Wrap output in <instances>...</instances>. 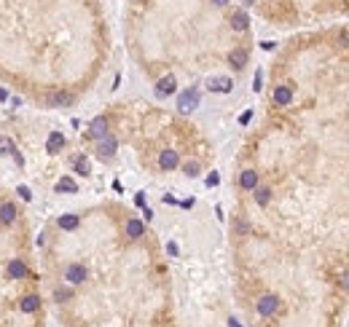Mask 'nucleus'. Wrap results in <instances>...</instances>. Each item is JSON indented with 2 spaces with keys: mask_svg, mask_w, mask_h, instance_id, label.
Masks as SVG:
<instances>
[{
  "mask_svg": "<svg viewBox=\"0 0 349 327\" xmlns=\"http://www.w3.org/2000/svg\"><path fill=\"white\" fill-rule=\"evenodd\" d=\"M8 276H11V279H24V276H27V265H24L22 260H11V263H8Z\"/></svg>",
  "mask_w": 349,
  "mask_h": 327,
  "instance_id": "obj_16",
  "label": "nucleus"
},
{
  "mask_svg": "<svg viewBox=\"0 0 349 327\" xmlns=\"http://www.w3.org/2000/svg\"><path fill=\"white\" fill-rule=\"evenodd\" d=\"M64 279L70 281V284H83V281L89 279V271L83 263H73L67 265V271H64Z\"/></svg>",
  "mask_w": 349,
  "mask_h": 327,
  "instance_id": "obj_4",
  "label": "nucleus"
},
{
  "mask_svg": "<svg viewBox=\"0 0 349 327\" xmlns=\"http://www.w3.org/2000/svg\"><path fill=\"white\" fill-rule=\"evenodd\" d=\"M116 148H118V140L113 137V134H105V137L97 140V156L102 161H111L113 156H116Z\"/></svg>",
  "mask_w": 349,
  "mask_h": 327,
  "instance_id": "obj_3",
  "label": "nucleus"
},
{
  "mask_svg": "<svg viewBox=\"0 0 349 327\" xmlns=\"http://www.w3.org/2000/svg\"><path fill=\"white\" fill-rule=\"evenodd\" d=\"M180 164V156H177V150H172V148H167V150H161L159 153V167L164 169V172H169V169H174Z\"/></svg>",
  "mask_w": 349,
  "mask_h": 327,
  "instance_id": "obj_7",
  "label": "nucleus"
},
{
  "mask_svg": "<svg viewBox=\"0 0 349 327\" xmlns=\"http://www.w3.org/2000/svg\"><path fill=\"white\" fill-rule=\"evenodd\" d=\"M54 298H57L59 303H64V300L73 298V290H70V287H57V290H54Z\"/></svg>",
  "mask_w": 349,
  "mask_h": 327,
  "instance_id": "obj_21",
  "label": "nucleus"
},
{
  "mask_svg": "<svg viewBox=\"0 0 349 327\" xmlns=\"http://www.w3.org/2000/svg\"><path fill=\"white\" fill-rule=\"evenodd\" d=\"M46 148L51 150V153H54V150H59V148H64V137H62L59 132L48 134V142H46Z\"/></svg>",
  "mask_w": 349,
  "mask_h": 327,
  "instance_id": "obj_19",
  "label": "nucleus"
},
{
  "mask_svg": "<svg viewBox=\"0 0 349 327\" xmlns=\"http://www.w3.org/2000/svg\"><path fill=\"white\" fill-rule=\"evenodd\" d=\"M177 92V80H174V75H164L161 80L156 83V94L159 97H169V94Z\"/></svg>",
  "mask_w": 349,
  "mask_h": 327,
  "instance_id": "obj_9",
  "label": "nucleus"
},
{
  "mask_svg": "<svg viewBox=\"0 0 349 327\" xmlns=\"http://www.w3.org/2000/svg\"><path fill=\"white\" fill-rule=\"evenodd\" d=\"M228 327H242V322H237V319L231 316V319H228Z\"/></svg>",
  "mask_w": 349,
  "mask_h": 327,
  "instance_id": "obj_25",
  "label": "nucleus"
},
{
  "mask_svg": "<svg viewBox=\"0 0 349 327\" xmlns=\"http://www.w3.org/2000/svg\"><path fill=\"white\" fill-rule=\"evenodd\" d=\"M196 105H199V92H196V89H186V92L180 94V99H177L180 113H191Z\"/></svg>",
  "mask_w": 349,
  "mask_h": 327,
  "instance_id": "obj_5",
  "label": "nucleus"
},
{
  "mask_svg": "<svg viewBox=\"0 0 349 327\" xmlns=\"http://www.w3.org/2000/svg\"><path fill=\"white\" fill-rule=\"evenodd\" d=\"M293 97H296V92H293L290 83H279L271 92V102L277 105V108H287V105L293 102Z\"/></svg>",
  "mask_w": 349,
  "mask_h": 327,
  "instance_id": "obj_2",
  "label": "nucleus"
},
{
  "mask_svg": "<svg viewBox=\"0 0 349 327\" xmlns=\"http://www.w3.org/2000/svg\"><path fill=\"white\" fill-rule=\"evenodd\" d=\"M199 169H202L199 167V161H188L186 167H183V172H186L188 177H199Z\"/></svg>",
  "mask_w": 349,
  "mask_h": 327,
  "instance_id": "obj_22",
  "label": "nucleus"
},
{
  "mask_svg": "<svg viewBox=\"0 0 349 327\" xmlns=\"http://www.w3.org/2000/svg\"><path fill=\"white\" fill-rule=\"evenodd\" d=\"M127 236H129L132 241H137L140 236H145V225L140 223L137 218H129V220H127Z\"/></svg>",
  "mask_w": 349,
  "mask_h": 327,
  "instance_id": "obj_11",
  "label": "nucleus"
},
{
  "mask_svg": "<svg viewBox=\"0 0 349 327\" xmlns=\"http://www.w3.org/2000/svg\"><path fill=\"white\" fill-rule=\"evenodd\" d=\"M76 172H78V174H83V177H86V174L92 172V164H89L86 156H78V158H76Z\"/></svg>",
  "mask_w": 349,
  "mask_h": 327,
  "instance_id": "obj_20",
  "label": "nucleus"
},
{
  "mask_svg": "<svg viewBox=\"0 0 349 327\" xmlns=\"http://www.w3.org/2000/svg\"><path fill=\"white\" fill-rule=\"evenodd\" d=\"M255 185H258V172H255V169H242V172H239V188H242V190L250 193Z\"/></svg>",
  "mask_w": 349,
  "mask_h": 327,
  "instance_id": "obj_10",
  "label": "nucleus"
},
{
  "mask_svg": "<svg viewBox=\"0 0 349 327\" xmlns=\"http://www.w3.org/2000/svg\"><path fill=\"white\" fill-rule=\"evenodd\" d=\"M105 134H108V118H105V115H99V118H94L92 121V137H105Z\"/></svg>",
  "mask_w": 349,
  "mask_h": 327,
  "instance_id": "obj_15",
  "label": "nucleus"
},
{
  "mask_svg": "<svg viewBox=\"0 0 349 327\" xmlns=\"http://www.w3.org/2000/svg\"><path fill=\"white\" fill-rule=\"evenodd\" d=\"M48 105H51V108H67V105H73V94L57 92V94H51V97H48Z\"/></svg>",
  "mask_w": 349,
  "mask_h": 327,
  "instance_id": "obj_12",
  "label": "nucleus"
},
{
  "mask_svg": "<svg viewBox=\"0 0 349 327\" xmlns=\"http://www.w3.org/2000/svg\"><path fill=\"white\" fill-rule=\"evenodd\" d=\"M247 59H250V54H247V48H242V46L228 51V64H231L234 70H242L244 64H247Z\"/></svg>",
  "mask_w": 349,
  "mask_h": 327,
  "instance_id": "obj_8",
  "label": "nucleus"
},
{
  "mask_svg": "<svg viewBox=\"0 0 349 327\" xmlns=\"http://www.w3.org/2000/svg\"><path fill=\"white\" fill-rule=\"evenodd\" d=\"M14 220H16V207L6 201V204L0 207V223H3V225H11Z\"/></svg>",
  "mask_w": 349,
  "mask_h": 327,
  "instance_id": "obj_13",
  "label": "nucleus"
},
{
  "mask_svg": "<svg viewBox=\"0 0 349 327\" xmlns=\"http://www.w3.org/2000/svg\"><path fill=\"white\" fill-rule=\"evenodd\" d=\"M14 145L8 142V137H0V153H11Z\"/></svg>",
  "mask_w": 349,
  "mask_h": 327,
  "instance_id": "obj_23",
  "label": "nucleus"
},
{
  "mask_svg": "<svg viewBox=\"0 0 349 327\" xmlns=\"http://www.w3.org/2000/svg\"><path fill=\"white\" fill-rule=\"evenodd\" d=\"M38 306H41V298H38V295H24L19 309H22L24 314H32V311H38Z\"/></svg>",
  "mask_w": 349,
  "mask_h": 327,
  "instance_id": "obj_14",
  "label": "nucleus"
},
{
  "mask_svg": "<svg viewBox=\"0 0 349 327\" xmlns=\"http://www.w3.org/2000/svg\"><path fill=\"white\" fill-rule=\"evenodd\" d=\"M57 193H78V185H76V180H70V177H62L57 183Z\"/></svg>",
  "mask_w": 349,
  "mask_h": 327,
  "instance_id": "obj_17",
  "label": "nucleus"
},
{
  "mask_svg": "<svg viewBox=\"0 0 349 327\" xmlns=\"http://www.w3.org/2000/svg\"><path fill=\"white\" fill-rule=\"evenodd\" d=\"M234 86V80L226 78V75H215V78H209L207 80V89L209 92H215V94H228Z\"/></svg>",
  "mask_w": 349,
  "mask_h": 327,
  "instance_id": "obj_6",
  "label": "nucleus"
},
{
  "mask_svg": "<svg viewBox=\"0 0 349 327\" xmlns=\"http://www.w3.org/2000/svg\"><path fill=\"white\" fill-rule=\"evenodd\" d=\"M59 228L62 231H76L78 228V215H62V218H59Z\"/></svg>",
  "mask_w": 349,
  "mask_h": 327,
  "instance_id": "obj_18",
  "label": "nucleus"
},
{
  "mask_svg": "<svg viewBox=\"0 0 349 327\" xmlns=\"http://www.w3.org/2000/svg\"><path fill=\"white\" fill-rule=\"evenodd\" d=\"M279 309H282V300L277 298V295H261V298L255 300V311L261 316H274V314H279Z\"/></svg>",
  "mask_w": 349,
  "mask_h": 327,
  "instance_id": "obj_1",
  "label": "nucleus"
},
{
  "mask_svg": "<svg viewBox=\"0 0 349 327\" xmlns=\"http://www.w3.org/2000/svg\"><path fill=\"white\" fill-rule=\"evenodd\" d=\"M19 193H22V199H30V196H32V193H30L27 188H24V185H22V188H19Z\"/></svg>",
  "mask_w": 349,
  "mask_h": 327,
  "instance_id": "obj_24",
  "label": "nucleus"
}]
</instances>
